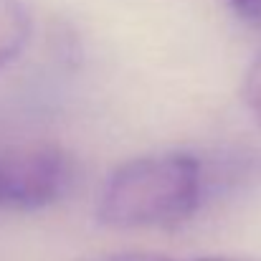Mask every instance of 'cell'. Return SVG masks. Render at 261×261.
<instances>
[{"label":"cell","mask_w":261,"mask_h":261,"mask_svg":"<svg viewBox=\"0 0 261 261\" xmlns=\"http://www.w3.org/2000/svg\"><path fill=\"white\" fill-rule=\"evenodd\" d=\"M188 261H261V256H198Z\"/></svg>","instance_id":"obj_7"},{"label":"cell","mask_w":261,"mask_h":261,"mask_svg":"<svg viewBox=\"0 0 261 261\" xmlns=\"http://www.w3.org/2000/svg\"><path fill=\"white\" fill-rule=\"evenodd\" d=\"M71 158L56 145H28L0 152V208L41 211L71 185Z\"/></svg>","instance_id":"obj_2"},{"label":"cell","mask_w":261,"mask_h":261,"mask_svg":"<svg viewBox=\"0 0 261 261\" xmlns=\"http://www.w3.org/2000/svg\"><path fill=\"white\" fill-rule=\"evenodd\" d=\"M200 163L188 152H158L122 163L107 177L96 218L109 228L173 226L200 200Z\"/></svg>","instance_id":"obj_1"},{"label":"cell","mask_w":261,"mask_h":261,"mask_svg":"<svg viewBox=\"0 0 261 261\" xmlns=\"http://www.w3.org/2000/svg\"><path fill=\"white\" fill-rule=\"evenodd\" d=\"M226 3L241 20L251 25H261V0H226Z\"/></svg>","instance_id":"obj_5"},{"label":"cell","mask_w":261,"mask_h":261,"mask_svg":"<svg viewBox=\"0 0 261 261\" xmlns=\"http://www.w3.org/2000/svg\"><path fill=\"white\" fill-rule=\"evenodd\" d=\"M33 18L25 0H0V71L8 69L31 38Z\"/></svg>","instance_id":"obj_3"},{"label":"cell","mask_w":261,"mask_h":261,"mask_svg":"<svg viewBox=\"0 0 261 261\" xmlns=\"http://www.w3.org/2000/svg\"><path fill=\"white\" fill-rule=\"evenodd\" d=\"M94 261H173L163 254H147V251H122V254H112V256H101Z\"/></svg>","instance_id":"obj_6"},{"label":"cell","mask_w":261,"mask_h":261,"mask_svg":"<svg viewBox=\"0 0 261 261\" xmlns=\"http://www.w3.org/2000/svg\"><path fill=\"white\" fill-rule=\"evenodd\" d=\"M241 99H244L246 109L254 114V119L261 124V54L251 61V66H249L246 74H244Z\"/></svg>","instance_id":"obj_4"}]
</instances>
